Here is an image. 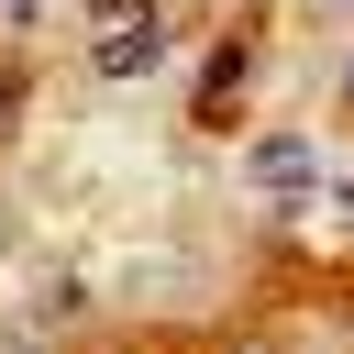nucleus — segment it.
Here are the masks:
<instances>
[{
	"label": "nucleus",
	"mask_w": 354,
	"mask_h": 354,
	"mask_svg": "<svg viewBox=\"0 0 354 354\" xmlns=\"http://www.w3.org/2000/svg\"><path fill=\"white\" fill-rule=\"evenodd\" d=\"M254 177H266L277 199H299V188H310V144H299V133H266V144H254Z\"/></svg>",
	"instance_id": "f257e3e1"
},
{
	"label": "nucleus",
	"mask_w": 354,
	"mask_h": 354,
	"mask_svg": "<svg viewBox=\"0 0 354 354\" xmlns=\"http://www.w3.org/2000/svg\"><path fill=\"white\" fill-rule=\"evenodd\" d=\"M144 66H155V22H122L100 44V77H144Z\"/></svg>",
	"instance_id": "f03ea898"
},
{
	"label": "nucleus",
	"mask_w": 354,
	"mask_h": 354,
	"mask_svg": "<svg viewBox=\"0 0 354 354\" xmlns=\"http://www.w3.org/2000/svg\"><path fill=\"white\" fill-rule=\"evenodd\" d=\"M88 11H100L111 33H122V22H155V0H88Z\"/></svg>",
	"instance_id": "7ed1b4c3"
},
{
	"label": "nucleus",
	"mask_w": 354,
	"mask_h": 354,
	"mask_svg": "<svg viewBox=\"0 0 354 354\" xmlns=\"http://www.w3.org/2000/svg\"><path fill=\"white\" fill-rule=\"evenodd\" d=\"M332 11H343V0H332Z\"/></svg>",
	"instance_id": "39448f33"
},
{
	"label": "nucleus",
	"mask_w": 354,
	"mask_h": 354,
	"mask_svg": "<svg viewBox=\"0 0 354 354\" xmlns=\"http://www.w3.org/2000/svg\"><path fill=\"white\" fill-rule=\"evenodd\" d=\"M343 88H354V66H343Z\"/></svg>",
	"instance_id": "20e7f679"
}]
</instances>
